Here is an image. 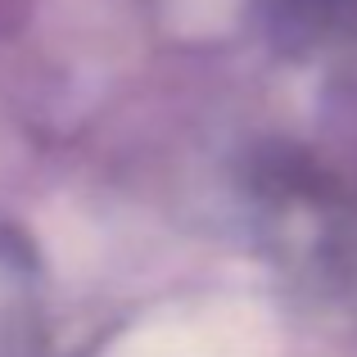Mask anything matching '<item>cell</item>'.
Wrapping results in <instances>:
<instances>
[{
    "instance_id": "6da1fadb",
    "label": "cell",
    "mask_w": 357,
    "mask_h": 357,
    "mask_svg": "<svg viewBox=\"0 0 357 357\" xmlns=\"http://www.w3.org/2000/svg\"><path fill=\"white\" fill-rule=\"evenodd\" d=\"M100 357H280V331L253 298L172 303L131 321Z\"/></svg>"
}]
</instances>
